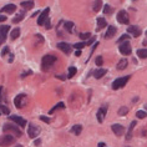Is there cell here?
Wrapping results in <instances>:
<instances>
[{
	"label": "cell",
	"mask_w": 147,
	"mask_h": 147,
	"mask_svg": "<svg viewBox=\"0 0 147 147\" xmlns=\"http://www.w3.org/2000/svg\"><path fill=\"white\" fill-rule=\"evenodd\" d=\"M55 61H56V56H55V55H45V56L41 59V69L44 71H47V70L54 65Z\"/></svg>",
	"instance_id": "2"
},
{
	"label": "cell",
	"mask_w": 147,
	"mask_h": 147,
	"mask_svg": "<svg viewBox=\"0 0 147 147\" xmlns=\"http://www.w3.org/2000/svg\"><path fill=\"white\" fill-rule=\"evenodd\" d=\"M85 46H86V42H84V41L82 42H76L75 45H74V47H75V49H78V50H82Z\"/></svg>",
	"instance_id": "32"
},
{
	"label": "cell",
	"mask_w": 147,
	"mask_h": 147,
	"mask_svg": "<svg viewBox=\"0 0 147 147\" xmlns=\"http://www.w3.org/2000/svg\"><path fill=\"white\" fill-rule=\"evenodd\" d=\"M87 38H91V34L90 32H81L80 34V39H82V40H85Z\"/></svg>",
	"instance_id": "37"
},
{
	"label": "cell",
	"mask_w": 147,
	"mask_h": 147,
	"mask_svg": "<svg viewBox=\"0 0 147 147\" xmlns=\"http://www.w3.org/2000/svg\"><path fill=\"white\" fill-rule=\"evenodd\" d=\"M145 109H146V110H147V105H145Z\"/></svg>",
	"instance_id": "50"
},
{
	"label": "cell",
	"mask_w": 147,
	"mask_h": 147,
	"mask_svg": "<svg viewBox=\"0 0 147 147\" xmlns=\"http://www.w3.org/2000/svg\"><path fill=\"white\" fill-rule=\"evenodd\" d=\"M111 128H112L113 134H115L116 136H122V134L125 132V127L122 126V125H120V123H115V125H112Z\"/></svg>",
	"instance_id": "14"
},
{
	"label": "cell",
	"mask_w": 147,
	"mask_h": 147,
	"mask_svg": "<svg viewBox=\"0 0 147 147\" xmlns=\"http://www.w3.org/2000/svg\"><path fill=\"white\" fill-rule=\"evenodd\" d=\"M6 53H9V47H4V50H3L1 51V56H5V55H6Z\"/></svg>",
	"instance_id": "42"
},
{
	"label": "cell",
	"mask_w": 147,
	"mask_h": 147,
	"mask_svg": "<svg viewBox=\"0 0 147 147\" xmlns=\"http://www.w3.org/2000/svg\"><path fill=\"white\" fill-rule=\"evenodd\" d=\"M101 6H102V0H96V1H95V4H94V8H92L94 11H95V13L100 11Z\"/></svg>",
	"instance_id": "25"
},
{
	"label": "cell",
	"mask_w": 147,
	"mask_h": 147,
	"mask_svg": "<svg viewBox=\"0 0 147 147\" xmlns=\"http://www.w3.org/2000/svg\"><path fill=\"white\" fill-rule=\"evenodd\" d=\"M28 75H31V70H29V71L24 72V74H21V75H20V78H21V79H25Z\"/></svg>",
	"instance_id": "40"
},
{
	"label": "cell",
	"mask_w": 147,
	"mask_h": 147,
	"mask_svg": "<svg viewBox=\"0 0 147 147\" xmlns=\"http://www.w3.org/2000/svg\"><path fill=\"white\" fill-rule=\"evenodd\" d=\"M10 30V26L8 25H3V26H0V42H4L6 40V34H8V31Z\"/></svg>",
	"instance_id": "11"
},
{
	"label": "cell",
	"mask_w": 147,
	"mask_h": 147,
	"mask_svg": "<svg viewBox=\"0 0 147 147\" xmlns=\"http://www.w3.org/2000/svg\"><path fill=\"white\" fill-rule=\"evenodd\" d=\"M131 51H132V49H131V45H130L128 42H122V44L120 45V53H121V54H123V55H130Z\"/></svg>",
	"instance_id": "13"
},
{
	"label": "cell",
	"mask_w": 147,
	"mask_h": 147,
	"mask_svg": "<svg viewBox=\"0 0 147 147\" xmlns=\"http://www.w3.org/2000/svg\"><path fill=\"white\" fill-rule=\"evenodd\" d=\"M128 39H130V36H128L127 34H125V35L121 36L119 40H117V42H119V44H122V41H125V40H128Z\"/></svg>",
	"instance_id": "36"
},
{
	"label": "cell",
	"mask_w": 147,
	"mask_h": 147,
	"mask_svg": "<svg viewBox=\"0 0 147 147\" xmlns=\"http://www.w3.org/2000/svg\"><path fill=\"white\" fill-rule=\"evenodd\" d=\"M56 78H57V79H61V80H65V78H64L62 75H56Z\"/></svg>",
	"instance_id": "47"
},
{
	"label": "cell",
	"mask_w": 147,
	"mask_h": 147,
	"mask_svg": "<svg viewBox=\"0 0 147 147\" xmlns=\"http://www.w3.org/2000/svg\"><path fill=\"white\" fill-rule=\"evenodd\" d=\"M127 65H128V61L126 59H122V60L119 61V64H117V70H125L127 67Z\"/></svg>",
	"instance_id": "21"
},
{
	"label": "cell",
	"mask_w": 147,
	"mask_h": 147,
	"mask_svg": "<svg viewBox=\"0 0 147 147\" xmlns=\"http://www.w3.org/2000/svg\"><path fill=\"white\" fill-rule=\"evenodd\" d=\"M127 31L130 32L134 38H138V36L141 35V29H140L138 26H136V25H131V26H128Z\"/></svg>",
	"instance_id": "12"
},
{
	"label": "cell",
	"mask_w": 147,
	"mask_h": 147,
	"mask_svg": "<svg viewBox=\"0 0 147 147\" xmlns=\"http://www.w3.org/2000/svg\"><path fill=\"white\" fill-rule=\"evenodd\" d=\"M106 111H107V106H102V107L98 109V111H97V121L100 123L104 122V120H105V116H106Z\"/></svg>",
	"instance_id": "10"
},
{
	"label": "cell",
	"mask_w": 147,
	"mask_h": 147,
	"mask_svg": "<svg viewBox=\"0 0 147 147\" xmlns=\"http://www.w3.org/2000/svg\"><path fill=\"white\" fill-rule=\"evenodd\" d=\"M3 131L5 132V134H10L13 136H15V137H20L21 135H23V132L19 128V126H15V125H10V123H5L4 127H3Z\"/></svg>",
	"instance_id": "1"
},
{
	"label": "cell",
	"mask_w": 147,
	"mask_h": 147,
	"mask_svg": "<svg viewBox=\"0 0 147 147\" xmlns=\"http://www.w3.org/2000/svg\"><path fill=\"white\" fill-rule=\"evenodd\" d=\"M64 25H65V29H66V31L71 32V31L74 30V23H71V21H66V23H65Z\"/></svg>",
	"instance_id": "26"
},
{
	"label": "cell",
	"mask_w": 147,
	"mask_h": 147,
	"mask_svg": "<svg viewBox=\"0 0 147 147\" xmlns=\"http://www.w3.org/2000/svg\"><path fill=\"white\" fill-rule=\"evenodd\" d=\"M15 142V137L13 135H4L0 137V147H9Z\"/></svg>",
	"instance_id": "4"
},
{
	"label": "cell",
	"mask_w": 147,
	"mask_h": 147,
	"mask_svg": "<svg viewBox=\"0 0 147 147\" xmlns=\"http://www.w3.org/2000/svg\"><path fill=\"white\" fill-rule=\"evenodd\" d=\"M102 64H104V59H102V56H97L96 57V65L102 66Z\"/></svg>",
	"instance_id": "38"
},
{
	"label": "cell",
	"mask_w": 147,
	"mask_h": 147,
	"mask_svg": "<svg viewBox=\"0 0 147 147\" xmlns=\"http://www.w3.org/2000/svg\"><path fill=\"white\" fill-rule=\"evenodd\" d=\"M21 6H24L25 9H30V8L34 6V3H32V1H23V3H21Z\"/></svg>",
	"instance_id": "30"
},
{
	"label": "cell",
	"mask_w": 147,
	"mask_h": 147,
	"mask_svg": "<svg viewBox=\"0 0 147 147\" xmlns=\"http://www.w3.org/2000/svg\"><path fill=\"white\" fill-rule=\"evenodd\" d=\"M34 143H35V146H39V145H40V143H41V140H40V138H36Z\"/></svg>",
	"instance_id": "44"
},
{
	"label": "cell",
	"mask_w": 147,
	"mask_h": 147,
	"mask_svg": "<svg viewBox=\"0 0 147 147\" xmlns=\"http://www.w3.org/2000/svg\"><path fill=\"white\" fill-rule=\"evenodd\" d=\"M117 113H119V116H125V115H127L128 113V109L126 107V106H122V107L117 111Z\"/></svg>",
	"instance_id": "28"
},
{
	"label": "cell",
	"mask_w": 147,
	"mask_h": 147,
	"mask_svg": "<svg viewBox=\"0 0 147 147\" xmlns=\"http://www.w3.org/2000/svg\"><path fill=\"white\" fill-rule=\"evenodd\" d=\"M125 147H130V146H125Z\"/></svg>",
	"instance_id": "51"
},
{
	"label": "cell",
	"mask_w": 147,
	"mask_h": 147,
	"mask_svg": "<svg viewBox=\"0 0 147 147\" xmlns=\"http://www.w3.org/2000/svg\"><path fill=\"white\" fill-rule=\"evenodd\" d=\"M76 56H80V55H81V51H80V50H78V51H76Z\"/></svg>",
	"instance_id": "48"
},
{
	"label": "cell",
	"mask_w": 147,
	"mask_h": 147,
	"mask_svg": "<svg viewBox=\"0 0 147 147\" xmlns=\"http://www.w3.org/2000/svg\"><path fill=\"white\" fill-rule=\"evenodd\" d=\"M112 11H113V9H112L110 5H105V6H104V13H105V14H111Z\"/></svg>",
	"instance_id": "35"
},
{
	"label": "cell",
	"mask_w": 147,
	"mask_h": 147,
	"mask_svg": "<svg viewBox=\"0 0 147 147\" xmlns=\"http://www.w3.org/2000/svg\"><path fill=\"white\" fill-rule=\"evenodd\" d=\"M16 10V6L14 5V4H8V5H5L4 8L1 9V11L3 13H9V14H11V13H14Z\"/></svg>",
	"instance_id": "17"
},
{
	"label": "cell",
	"mask_w": 147,
	"mask_h": 147,
	"mask_svg": "<svg viewBox=\"0 0 147 147\" xmlns=\"http://www.w3.org/2000/svg\"><path fill=\"white\" fill-rule=\"evenodd\" d=\"M40 120L44 121L45 123H50V119L49 117H46V116H40Z\"/></svg>",
	"instance_id": "39"
},
{
	"label": "cell",
	"mask_w": 147,
	"mask_h": 147,
	"mask_svg": "<svg viewBox=\"0 0 147 147\" xmlns=\"http://www.w3.org/2000/svg\"><path fill=\"white\" fill-rule=\"evenodd\" d=\"M0 115H1V111H0Z\"/></svg>",
	"instance_id": "53"
},
{
	"label": "cell",
	"mask_w": 147,
	"mask_h": 147,
	"mask_svg": "<svg viewBox=\"0 0 147 147\" xmlns=\"http://www.w3.org/2000/svg\"><path fill=\"white\" fill-rule=\"evenodd\" d=\"M0 111H1V113H5V115H9V113H10L9 109L6 107L5 105H0Z\"/></svg>",
	"instance_id": "33"
},
{
	"label": "cell",
	"mask_w": 147,
	"mask_h": 147,
	"mask_svg": "<svg viewBox=\"0 0 147 147\" xmlns=\"http://www.w3.org/2000/svg\"><path fill=\"white\" fill-rule=\"evenodd\" d=\"M136 126V121H132L131 125H130V128H128V131H127V135H126V140L127 141H130L131 137H132V131H134V128Z\"/></svg>",
	"instance_id": "20"
},
{
	"label": "cell",
	"mask_w": 147,
	"mask_h": 147,
	"mask_svg": "<svg viewBox=\"0 0 147 147\" xmlns=\"http://www.w3.org/2000/svg\"><path fill=\"white\" fill-rule=\"evenodd\" d=\"M8 119L10 121H14L18 126H21V127H24L25 125H26V120L23 119V117H20V116H16V115H11V116H8Z\"/></svg>",
	"instance_id": "8"
},
{
	"label": "cell",
	"mask_w": 147,
	"mask_h": 147,
	"mask_svg": "<svg viewBox=\"0 0 147 147\" xmlns=\"http://www.w3.org/2000/svg\"><path fill=\"white\" fill-rule=\"evenodd\" d=\"M94 41H95V36H91V39H90L89 41L86 42V45H91V44H92Z\"/></svg>",
	"instance_id": "43"
},
{
	"label": "cell",
	"mask_w": 147,
	"mask_h": 147,
	"mask_svg": "<svg viewBox=\"0 0 147 147\" xmlns=\"http://www.w3.org/2000/svg\"><path fill=\"white\" fill-rule=\"evenodd\" d=\"M28 104V96L25 94H20L18 95V96L15 97V100H14V105L16 106L18 109H23Z\"/></svg>",
	"instance_id": "3"
},
{
	"label": "cell",
	"mask_w": 147,
	"mask_h": 147,
	"mask_svg": "<svg viewBox=\"0 0 147 147\" xmlns=\"http://www.w3.org/2000/svg\"><path fill=\"white\" fill-rule=\"evenodd\" d=\"M137 56L141 57V59H147V49H138Z\"/></svg>",
	"instance_id": "24"
},
{
	"label": "cell",
	"mask_w": 147,
	"mask_h": 147,
	"mask_svg": "<svg viewBox=\"0 0 147 147\" xmlns=\"http://www.w3.org/2000/svg\"><path fill=\"white\" fill-rule=\"evenodd\" d=\"M106 145H105V143L104 142H100V143H98V145H97V147H105Z\"/></svg>",
	"instance_id": "46"
},
{
	"label": "cell",
	"mask_w": 147,
	"mask_h": 147,
	"mask_svg": "<svg viewBox=\"0 0 147 147\" xmlns=\"http://www.w3.org/2000/svg\"><path fill=\"white\" fill-rule=\"evenodd\" d=\"M40 134V128L36 126V125H30L29 126V130H28V135L30 138H36Z\"/></svg>",
	"instance_id": "7"
},
{
	"label": "cell",
	"mask_w": 147,
	"mask_h": 147,
	"mask_svg": "<svg viewBox=\"0 0 147 147\" xmlns=\"http://www.w3.org/2000/svg\"><path fill=\"white\" fill-rule=\"evenodd\" d=\"M106 72H107V71H106L105 69H101L100 67V69H97L96 71H94V76H95V79H101L102 76L106 75Z\"/></svg>",
	"instance_id": "18"
},
{
	"label": "cell",
	"mask_w": 147,
	"mask_h": 147,
	"mask_svg": "<svg viewBox=\"0 0 147 147\" xmlns=\"http://www.w3.org/2000/svg\"><path fill=\"white\" fill-rule=\"evenodd\" d=\"M6 20V16H3V15H0V23L1 21H5Z\"/></svg>",
	"instance_id": "45"
},
{
	"label": "cell",
	"mask_w": 147,
	"mask_h": 147,
	"mask_svg": "<svg viewBox=\"0 0 147 147\" xmlns=\"http://www.w3.org/2000/svg\"><path fill=\"white\" fill-rule=\"evenodd\" d=\"M130 80V76H122V78L116 79L115 81L112 82V89L113 90H119L121 87H123L127 84V81Z\"/></svg>",
	"instance_id": "5"
},
{
	"label": "cell",
	"mask_w": 147,
	"mask_h": 147,
	"mask_svg": "<svg viewBox=\"0 0 147 147\" xmlns=\"http://www.w3.org/2000/svg\"><path fill=\"white\" fill-rule=\"evenodd\" d=\"M146 36H147V31H146Z\"/></svg>",
	"instance_id": "52"
},
{
	"label": "cell",
	"mask_w": 147,
	"mask_h": 147,
	"mask_svg": "<svg viewBox=\"0 0 147 147\" xmlns=\"http://www.w3.org/2000/svg\"><path fill=\"white\" fill-rule=\"evenodd\" d=\"M81 131H82V126H81V125H75V126L71 127V132H72V134H75V135H80V134H81Z\"/></svg>",
	"instance_id": "23"
},
{
	"label": "cell",
	"mask_w": 147,
	"mask_h": 147,
	"mask_svg": "<svg viewBox=\"0 0 147 147\" xmlns=\"http://www.w3.org/2000/svg\"><path fill=\"white\" fill-rule=\"evenodd\" d=\"M49 13H50V9L46 8L41 14H40V16L38 19V25H44V24H45V21L49 19Z\"/></svg>",
	"instance_id": "9"
},
{
	"label": "cell",
	"mask_w": 147,
	"mask_h": 147,
	"mask_svg": "<svg viewBox=\"0 0 147 147\" xmlns=\"http://www.w3.org/2000/svg\"><path fill=\"white\" fill-rule=\"evenodd\" d=\"M57 49L61 50L62 53H65V54H70V51H71V45H69L67 42H59Z\"/></svg>",
	"instance_id": "15"
},
{
	"label": "cell",
	"mask_w": 147,
	"mask_h": 147,
	"mask_svg": "<svg viewBox=\"0 0 147 147\" xmlns=\"http://www.w3.org/2000/svg\"><path fill=\"white\" fill-rule=\"evenodd\" d=\"M24 15H25L24 13H20V14H18V15H16V18H14V19H13V23H14V24H18V23H19V21H21V20L24 19Z\"/></svg>",
	"instance_id": "29"
},
{
	"label": "cell",
	"mask_w": 147,
	"mask_h": 147,
	"mask_svg": "<svg viewBox=\"0 0 147 147\" xmlns=\"http://www.w3.org/2000/svg\"><path fill=\"white\" fill-rule=\"evenodd\" d=\"M76 71H78V70H76V67H74V66H71V67L69 69V78H70V79L74 78V76L76 75Z\"/></svg>",
	"instance_id": "31"
},
{
	"label": "cell",
	"mask_w": 147,
	"mask_h": 147,
	"mask_svg": "<svg viewBox=\"0 0 147 147\" xmlns=\"http://www.w3.org/2000/svg\"><path fill=\"white\" fill-rule=\"evenodd\" d=\"M16 147H23V146H21V145H16Z\"/></svg>",
	"instance_id": "49"
},
{
	"label": "cell",
	"mask_w": 147,
	"mask_h": 147,
	"mask_svg": "<svg viewBox=\"0 0 147 147\" xmlns=\"http://www.w3.org/2000/svg\"><path fill=\"white\" fill-rule=\"evenodd\" d=\"M45 28L46 29H51V23H50V19H47L45 21Z\"/></svg>",
	"instance_id": "41"
},
{
	"label": "cell",
	"mask_w": 147,
	"mask_h": 147,
	"mask_svg": "<svg viewBox=\"0 0 147 147\" xmlns=\"http://www.w3.org/2000/svg\"><path fill=\"white\" fill-rule=\"evenodd\" d=\"M62 110V109H65V105H64V102H59V104H56V105H55L54 106V107L53 109H51L50 110V111H49V113H50V115H51V113H54L55 111H57V110Z\"/></svg>",
	"instance_id": "22"
},
{
	"label": "cell",
	"mask_w": 147,
	"mask_h": 147,
	"mask_svg": "<svg viewBox=\"0 0 147 147\" xmlns=\"http://www.w3.org/2000/svg\"><path fill=\"white\" fill-rule=\"evenodd\" d=\"M116 31H117V30H116L115 26H112V25H111V26H109L107 31H106V34H105V38H106V39H111L112 36L116 34Z\"/></svg>",
	"instance_id": "16"
},
{
	"label": "cell",
	"mask_w": 147,
	"mask_h": 147,
	"mask_svg": "<svg viewBox=\"0 0 147 147\" xmlns=\"http://www.w3.org/2000/svg\"><path fill=\"white\" fill-rule=\"evenodd\" d=\"M117 21H119L120 24H128V21H130L128 14L125 11V10H120L119 14H117Z\"/></svg>",
	"instance_id": "6"
},
{
	"label": "cell",
	"mask_w": 147,
	"mask_h": 147,
	"mask_svg": "<svg viewBox=\"0 0 147 147\" xmlns=\"http://www.w3.org/2000/svg\"><path fill=\"white\" fill-rule=\"evenodd\" d=\"M107 26V23H106V20L104 19V18H98L97 19V31L101 30V29H104Z\"/></svg>",
	"instance_id": "19"
},
{
	"label": "cell",
	"mask_w": 147,
	"mask_h": 147,
	"mask_svg": "<svg viewBox=\"0 0 147 147\" xmlns=\"http://www.w3.org/2000/svg\"><path fill=\"white\" fill-rule=\"evenodd\" d=\"M19 35H20V30H19V28L14 29V30L11 31V40L18 39V38H19Z\"/></svg>",
	"instance_id": "27"
},
{
	"label": "cell",
	"mask_w": 147,
	"mask_h": 147,
	"mask_svg": "<svg viewBox=\"0 0 147 147\" xmlns=\"http://www.w3.org/2000/svg\"><path fill=\"white\" fill-rule=\"evenodd\" d=\"M136 116H137V119H145V117H147V113L145 111H137Z\"/></svg>",
	"instance_id": "34"
}]
</instances>
